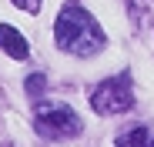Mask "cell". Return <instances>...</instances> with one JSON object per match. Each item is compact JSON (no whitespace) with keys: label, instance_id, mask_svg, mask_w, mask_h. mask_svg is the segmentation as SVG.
<instances>
[{"label":"cell","instance_id":"cell-5","mask_svg":"<svg viewBox=\"0 0 154 147\" xmlns=\"http://www.w3.org/2000/svg\"><path fill=\"white\" fill-rule=\"evenodd\" d=\"M114 147H147V127H144V124L127 127V130L114 140Z\"/></svg>","mask_w":154,"mask_h":147},{"label":"cell","instance_id":"cell-8","mask_svg":"<svg viewBox=\"0 0 154 147\" xmlns=\"http://www.w3.org/2000/svg\"><path fill=\"white\" fill-rule=\"evenodd\" d=\"M151 147H154V144H151Z\"/></svg>","mask_w":154,"mask_h":147},{"label":"cell","instance_id":"cell-1","mask_svg":"<svg viewBox=\"0 0 154 147\" xmlns=\"http://www.w3.org/2000/svg\"><path fill=\"white\" fill-rule=\"evenodd\" d=\"M54 40L70 57H94L107 47V34L81 4H64L54 23Z\"/></svg>","mask_w":154,"mask_h":147},{"label":"cell","instance_id":"cell-2","mask_svg":"<svg viewBox=\"0 0 154 147\" xmlns=\"http://www.w3.org/2000/svg\"><path fill=\"white\" fill-rule=\"evenodd\" d=\"M34 130L44 140H70L84 130V120L67 104H37L34 110Z\"/></svg>","mask_w":154,"mask_h":147},{"label":"cell","instance_id":"cell-3","mask_svg":"<svg viewBox=\"0 0 154 147\" xmlns=\"http://www.w3.org/2000/svg\"><path fill=\"white\" fill-rule=\"evenodd\" d=\"M91 107L97 114H124L134 107V87H131V74H117V77H107L100 80L91 94Z\"/></svg>","mask_w":154,"mask_h":147},{"label":"cell","instance_id":"cell-4","mask_svg":"<svg viewBox=\"0 0 154 147\" xmlns=\"http://www.w3.org/2000/svg\"><path fill=\"white\" fill-rule=\"evenodd\" d=\"M0 47H4L7 57H14V60H27V54H30V44L23 40V34L17 27H10V23H0Z\"/></svg>","mask_w":154,"mask_h":147},{"label":"cell","instance_id":"cell-7","mask_svg":"<svg viewBox=\"0 0 154 147\" xmlns=\"http://www.w3.org/2000/svg\"><path fill=\"white\" fill-rule=\"evenodd\" d=\"M14 7H20V10H27V14H37L40 10V0H10Z\"/></svg>","mask_w":154,"mask_h":147},{"label":"cell","instance_id":"cell-6","mask_svg":"<svg viewBox=\"0 0 154 147\" xmlns=\"http://www.w3.org/2000/svg\"><path fill=\"white\" fill-rule=\"evenodd\" d=\"M44 87H47L44 74H34V77H27V94H30V97H40V94H44Z\"/></svg>","mask_w":154,"mask_h":147}]
</instances>
